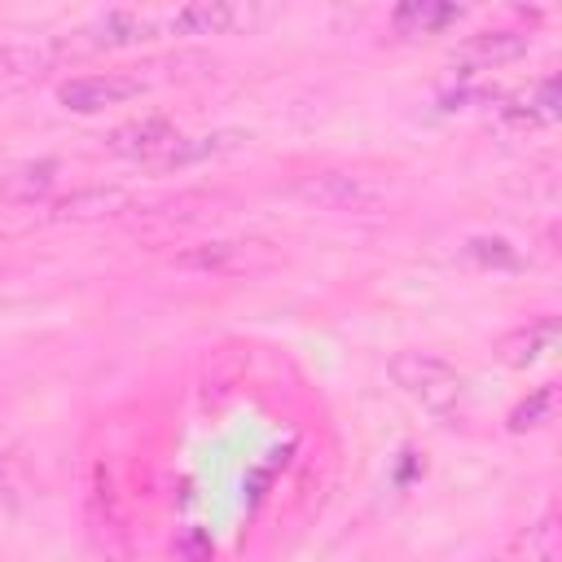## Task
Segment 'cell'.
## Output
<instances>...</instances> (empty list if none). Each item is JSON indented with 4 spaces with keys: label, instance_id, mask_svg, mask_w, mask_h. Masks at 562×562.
<instances>
[{
    "label": "cell",
    "instance_id": "cell-9",
    "mask_svg": "<svg viewBox=\"0 0 562 562\" xmlns=\"http://www.w3.org/2000/svg\"><path fill=\"white\" fill-rule=\"evenodd\" d=\"M531 48V35L527 31H509V26H496V31H479L461 44V57L465 61H479V66H496V61H514Z\"/></svg>",
    "mask_w": 562,
    "mask_h": 562
},
{
    "label": "cell",
    "instance_id": "cell-2",
    "mask_svg": "<svg viewBox=\"0 0 562 562\" xmlns=\"http://www.w3.org/2000/svg\"><path fill=\"white\" fill-rule=\"evenodd\" d=\"M140 92H145V83H140L136 75H114V70H105V75H75V79H66V83L57 88V101H61L66 110H75V114H97V110L123 105V101H132V97H140Z\"/></svg>",
    "mask_w": 562,
    "mask_h": 562
},
{
    "label": "cell",
    "instance_id": "cell-7",
    "mask_svg": "<svg viewBox=\"0 0 562 562\" xmlns=\"http://www.w3.org/2000/svg\"><path fill=\"white\" fill-rule=\"evenodd\" d=\"M558 338H562L558 316H536V321L518 325L514 334H505L496 351H501V360H505L509 369H527V364L549 360V356L558 351Z\"/></svg>",
    "mask_w": 562,
    "mask_h": 562
},
{
    "label": "cell",
    "instance_id": "cell-5",
    "mask_svg": "<svg viewBox=\"0 0 562 562\" xmlns=\"http://www.w3.org/2000/svg\"><path fill=\"white\" fill-rule=\"evenodd\" d=\"M250 22H255V13L246 4L193 0V4H184L167 18V31L171 35H224V31H237V26H250Z\"/></svg>",
    "mask_w": 562,
    "mask_h": 562
},
{
    "label": "cell",
    "instance_id": "cell-12",
    "mask_svg": "<svg viewBox=\"0 0 562 562\" xmlns=\"http://www.w3.org/2000/svg\"><path fill=\"white\" fill-rule=\"evenodd\" d=\"M57 184V162L53 158H35V162H13L9 180H4V202H40L48 198V189Z\"/></svg>",
    "mask_w": 562,
    "mask_h": 562
},
{
    "label": "cell",
    "instance_id": "cell-3",
    "mask_svg": "<svg viewBox=\"0 0 562 562\" xmlns=\"http://www.w3.org/2000/svg\"><path fill=\"white\" fill-rule=\"evenodd\" d=\"M299 193L329 211H373L382 202L378 184H369L364 176H347V171H321L312 180H299Z\"/></svg>",
    "mask_w": 562,
    "mask_h": 562
},
{
    "label": "cell",
    "instance_id": "cell-8",
    "mask_svg": "<svg viewBox=\"0 0 562 562\" xmlns=\"http://www.w3.org/2000/svg\"><path fill=\"white\" fill-rule=\"evenodd\" d=\"M246 136L241 132H202V136H180L154 167L158 171H176V167H193V162H206V158H220V154H233Z\"/></svg>",
    "mask_w": 562,
    "mask_h": 562
},
{
    "label": "cell",
    "instance_id": "cell-18",
    "mask_svg": "<svg viewBox=\"0 0 562 562\" xmlns=\"http://www.w3.org/2000/svg\"><path fill=\"white\" fill-rule=\"evenodd\" d=\"M9 171H13V158H4V154H0V193H4V180H9Z\"/></svg>",
    "mask_w": 562,
    "mask_h": 562
},
{
    "label": "cell",
    "instance_id": "cell-1",
    "mask_svg": "<svg viewBox=\"0 0 562 562\" xmlns=\"http://www.w3.org/2000/svg\"><path fill=\"white\" fill-rule=\"evenodd\" d=\"M386 373H391V382L413 404H422L435 417H452L461 408V400H465V378L443 356H430V351H395L386 360Z\"/></svg>",
    "mask_w": 562,
    "mask_h": 562
},
{
    "label": "cell",
    "instance_id": "cell-10",
    "mask_svg": "<svg viewBox=\"0 0 562 562\" xmlns=\"http://www.w3.org/2000/svg\"><path fill=\"white\" fill-rule=\"evenodd\" d=\"M465 9L461 4H439V0H408L391 13V26L400 35H439L443 26H452Z\"/></svg>",
    "mask_w": 562,
    "mask_h": 562
},
{
    "label": "cell",
    "instance_id": "cell-11",
    "mask_svg": "<svg viewBox=\"0 0 562 562\" xmlns=\"http://www.w3.org/2000/svg\"><path fill=\"white\" fill-rule=\"evenodd\" d=\"M140 40H154V18L136 13V9H110L92 26V44H105V48H123V44H140Z\"/></svg>",
    "mask_w": 562,
    "mask_h": 562
},
{
    "label": "cell",
    "instance_id": "cell-4",
    "mask_svg": "<svg viewBox=\"0 0 562 562\" xmlns=\"http://www.w3.org/2000/svg\"><path fill=\"white\" fill-rule=\"evenodd\" d=\"M176 140H180V132H176V123L162 119V114H145V119L119 123V127L110 132V149H114V154L140 158V162H149V167H154Z\"/></svg>",
    "mask_w": 562,
    "mask_h": 562
},
{
    "label": "cell",
    "instance_id": "cell-13",
    "mask_svg": "<svg viewBox=\"0 0 562 562\" xmlns=\"http://www.w3.org/2000/svg\"><path fill=\"white\" fill-rule=\"evenodd\" d=\"M558 553V518L544 514L540 522H531L527 531L514 536V544L501 553V562H553Z\"/></svg>",
    "mask_w": 562,
    "mask_h": 562
},
{
    "label": "cell",
    "instance_id": "cell-6",
    "mask_svg": "<svg viewBox=\"0 0 562 562\" xmlns=\"http://www.w3.org/2000/svg\"><path fill=\"white\" fill-rule=\"evenodd\" d=\"M132 206V193L119 184H92V189H75L66 198L53 202V220L61 224H92V220H110L119 211Z\"/></svg>",
    "mask_w": 562,
    "mask_h": 562
},
{
    "label": "cell",
    "instance_id": "cell-16",
    "mask_svg": "<svg viewBox=\"0 0 562 562\" xmlns=\"http://www.w3.org/2000/svg\"><path fill=\"white\" fill-rule=\"evenodd\" d=\"M470 255H479L483 263H501V268H514V263H518V259H514V250H509L505 241H496V237H492V241H487V237L470 241Z\"/></svg>",
    "mask_w": 562,
    "mask_h": 562
},
{
    "label": "cell",
    "instance_id": "cell-14",
    "mask_svg": "<svg viewBox=\"0 0 562 562\" xmlns=\"http://www.w3.org/2000/svg\"><path fill=\"white\" fill-rule=\"evenodd\" d=\"M553 408H558V386H553V382H544V386H536L522 404H514V413H509V430H514V435L536 430V426L553 422Z\"/></svg>",
    "mask_w": 562,
    "mask_h": 562
},
{
    "label": "cell",
    "instance_id": "cell-17",
    "mask_svg": "<svg viewBox=\"0 0 562 562\" xmlns=\"http://www.w3.org/2000/svg\"><path fill=\"white\" fill-rule=\"evenodd\" d=\"M176 553H184L189 562H206V558H211V540H198L193 531H184V536L176 540Z\"/></svg>",
    "mask_w": 562,
    "mask_h": 562
},
{
    "label": "cell",
    "instance_id": "cell-15",
    "mask_svg": "<svg viewBox=\"0 0 562 562\" xmlns=\"http://www.w3.org/2000/svg\"><path fill=\"white\" fill-rule=\"evenodd\" d=\"M237 259V246L233 241H202V246H193V250H184V255H176V263L180 268H224V263H233Z\"/></svg>",
    "mask_w": 562,
    "mask_h": 562
}]
</instances>
